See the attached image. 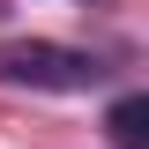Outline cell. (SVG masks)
Instances as JSON below:
<instances>
[{"label": "cell", "mask_w": 149, "mask_h": 149, "mask_svg": "<svg viewBox=\"0 0 149 149\" xmlns=\"http://www.w3.org/2000/svg\"><path fill=\"white\" fill-rule=\"evenodd\" d=\"M0 82L8 90H97L104 82V60L52 45V37H8L0 45Z\"/></svg>", "instance_id": "cell-1"}, {"label": "cell", "mask_w": 149, "mask_h": 149, "mask_svg": "<svg viewBox=\"0 0 149 149\" xmlns=\"http://www.w3.org/2000/svg\"><path fill=\"white\" fill-rule=\"evenodd\" d=\"M142 119H149L142 97H119V104H112V142L119 149H142Z\"/></svg>", "instance_id": "cell-2"}]
</instances>
